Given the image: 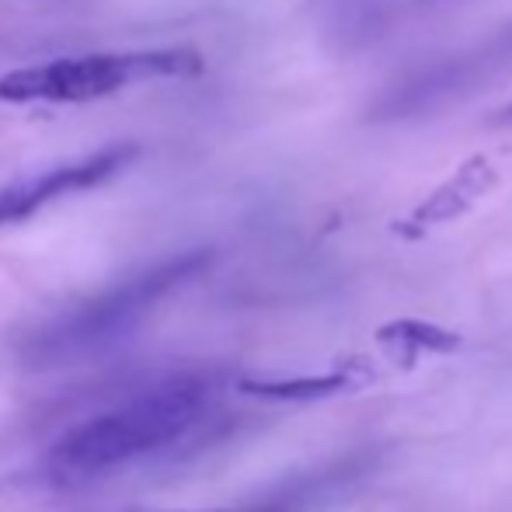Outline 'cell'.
<instances>
[{
	"label": "cell",
	"instance_id": "obj_1",
	"mask_svg": "<svg viewBox=\"0 0 512 512\" xmlns=\"http://www.w3.org/2000/svg\"><path fill=\"white\" fill-rule=\"evenodd\" d=\"M209 405H213L209 380L175 377L70 429L49 450L46 467L56 481L102 478L189 436L209 415Z\"/></svg>",
	"mask_w": 512,
	"mask_h": 512
},
{
	"label": "cell",
	"instance_id": "obj_2",
	"mask_svg": "<svg viewBox=\"0 0 512 512\" xmlns=\"http://www.w3.org/2000/svg\"><path fill=\"white\" fill-rule=\"evenodd\" d=\"M203 67L192 49H150V53H95L63 56L39 67L11 70L0 77L4 102H91L115 95L129 84L154 77H185Z\"/></svg>",
	"mask_w": 512,
	"mask_h": 512
},
{
	"label": "cell",
	"instance_id": "obj_3",
	"mask_svg": "<svg viewBox=\"0 0 512 512\" xmlns=\"http://www.w3.org/2000/svg\"><path fill=\"white\" fill-rule=\"evenodd\" d=\"M206 262H209L206 251H196V255L171 258V262L157 265V269H147L143 276L115 286V290L102 293V297L70 310L67 317L53 321L49 328H42L39 335L28 342V352H32L35 359H42V363H56V359L88 356V352H98L102 345L119 342L122 335H129V331L136 328V321H140L164 293H171L178 283L192 279Z\"/></svg>",
	"mask_w": 512,
	"mask_h": 512
},
{
	"label": "cell",
	"instance_id": "obj_4",
	"mask_svg": "<svg viewBox=\"0 0 512 512\" xmlns=\"http://www.w3.org/2000/svg\"><path fill=\"white\" fill-rule=\"evenodd\" d=\"M136 157L133 143H122V147H108L102 154H91L84 161L60 164L53 171H42L32 178H18L11 185H0V227L7 223L28 220L32 213H39L42 206L56 203V199L70 196V192L95 189V185L108 182L115 171H122Z\"/></svg>",
	"mask_w": 512,
	"mask_h": 512
},
{
	"label": "cell",
	"instance_id": "obj_5",
	"mask_svg": "<svg viewBox=\"0 0 512 512\" xmlns=\"http://www.w3.org/2000/svg\"><path fill=\"white\" fill-rule=\"evenodd\" d=\"M495 182H499V171L492 168V161H488V157H471L467 164H460V171L450 182H443L425 203H418L411 209L408 220L398 223V234L418 237L422 230L457 220V216H464L478 199H485L488 192L495 189Z\"/></svg>",
	"mask_w": 512,
	"mask_h": 512
},
{
	"label": "cell",
	"instance_id": "obj_6",
	"mask_svg": "<svg viewBox=\"0 0 512 512\" xmlns=\"http://www.w3.org/2000/svg\"><path fill=\"white\" fill-rule=\"evenodd\" d=\"M373 380V370H363L359 363L345 366L338 373H328V377H279V380H241V391L251 394V398H265V401H297V405H307V401H321V398H335V394H345L352 387Z\"/></svg>",
	"mask_w": 512,
	"mask_h": 512
},
{
	"label": "cell",
	"instance_id": "obj_7",
	"mask_svg": "<svg viewBox=\"0 0 512 512\" xmlns=\"http://www.w3.org/2000/svg\"><path fill=\"white\" fill-rule=\"evenodd\" d=\"M377 342L401 370H411L422 352H439V356H446V352L457 349L460 338L425 321H391L377 331Z\"/></svg>",
	"mask_w": 512,
	"mask_h": 512
},
{
	"label": "cell",
	"instance_id": "obj_8",
	"mask_svg": "<svg viewBox=\"0 0 512 512\" xmlns=\"http://www.w3.org/2000/svg\"><path fill=\"white\" fill-rule=\"evenodd\" d=\"M495 126H512V105H506L499 115H495Z\"/></svg>",
	"mask_w": 512,
	"mask_h": 512
}]
</instances>
